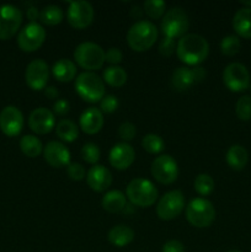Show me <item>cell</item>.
<instances>
[{"label": "cell", "mask_w": 251, "mask_h": 252, "mask_svg": "<svg viewBox=\"0 0 251 252\" xmlns=\"http://www.w3.org/2000/svg\"><path fill=\"white\" fill-rule=\"evenodd\" d=\"M126 197L133 206L152 207L157 201V189L152 181L147 179H133L126 189Z\"/></svg>", "instance_id": "cell-4"}, {"label": "cell", "mask_w": 251, "mask_h": 252, "mask_svg": "<svg viewBox=\"0 0 251 252\" xmlns=\"http://www.w3.org/2000/svg\"><path fill=\"white\" fill-rule=\"evenodd\" d=\"M186 219L196 228H208L216 220V208L211 201L197 197L187 204Z\"/></svg>", "instance_id": "cell-6"}, {"label": "cell", "mask_w": 251, "mask_h": 252, "mask_svg": "<svg viewBox=\"0 0 251 252\" xmlns=\"http://www.w3.org/2000/svg\"><path fill=\"white\" fill-rule=\"evenodd\" d=\"M76 71H78L76 64L66 58L59 59L52 66V74L61 83H69V81L74 80L76 76Z\"/></svg>", "instance_id": "cell-21"}, {"label": "cell", "mask_w": 251, "mask_h": 252, "mask_svg": "<svg viewBox=\"0 0 251 252\" xmlns=\"http://www.w3.org/2000/svg\"><path fill=\"white\" fill-rule=\"evenodd\" d=\"M208 53L209 44L201 34L187 33L181 37L176 44L177 57L187 65H199L206 61Z\"/></svg>", "instance_id": "cell-1"}, {"label": "cell", "mask_w": 251, "mask_h": 252, "mask_svg": "<svg viewBox=\"0 0 251 252\" xmlns=\"http://www.w3.org/2000/svg\"><path fill=\"white\" fill-rule=\"evenodd\" d=\"M135 134H137V128H135V126L132 122H123L118 127V135H120V138L125 143H128L134 139Z\"/></svg>", "instance_id": "cell-37"}, {"label": "cell", "mask_w": 251, "mask_h": 252, "mask_svg": "<svg viewBox=\"0 0 251 252\" xmlns=\"http://www.w3.org/2000/svg\"><path fill=\"white\" fill-rule=\"evenodd\" d=\"M171 84L177 91H185L191 88L193 84H196L192 69L187 68V66H180V68H177L172 73Z\"/></svg>", "instance_id": "cell-26"}, {"label": "cell", "mask_w": 251, "mask_h": 252, "mask_svg": "<svg viewBox=\"0 0 251 252\" xmlns=\"http://www.w3.org/2000/svg\"><path fill=\"white\" fill-rule=\"evenodd\" d=\"M118 108V98L115 95H105L100 101V111L102 113H112Z\"/></svg>", "instance_id": "cell-39"}, {"label": "cell", "mask_w": 251, "mask_h": 252, "mask_svg": "<svg viewBox=\"0 0 251 252\" xmlns=\"http://www.w3.org/2000/svg\"><path fill=\"white\" fill-rule=\"evenodd\" d=\"M233 27L244 38H251V7H240L233 17Z\"/></svg>", "instance_id": "cell-24"}, {"label": "cell", "mask_w": 251, "mask_h": 252, "mask_svg": "<svg viewBox=\"0 0 251 252\" xmlns=\"http://www.w3.org/2000/svg\"><path fill=\"white\" fill-rule=\"evenodd\" d=\"M192 71H193V75H194V81L196 83H201L202 80H204L206 79V70H204V68H202V66H194V68H192Z\"/></svg>", "instance_id": "cell-44"}, {"label": "cell", "mask_w": 251, "mask_h": 252, "mask_svg": "<svg viewBox=\"0 0 251 252\" xmlns=\"http://www.w3.org/2000/svg\"><path fill=\"white\" fill-rule=\"evenodd\" d=\"M152 176L161 185L174 184L179 176V166L171 155L162 154L155 158L150 167Z\"/></svg>", "instance_id": "cell-8"}, {"label": "cell", "mask_w": 251, "mask_h": 252, "mask_svg": "<svg viewBox=\"0 0 251 252\" xmlns=\"http://www.w3.org/2000/svg\"><path fill=\"white\" fill-rule=\"evenodd\" d=\"M27 17H29V20H31V22H36V20L39 17L38 9L34 6L27 9Z\"/></svg>", "instance_id": "cell-46"}, {"label": "cell", "mask_w": 251, "mask_h": 252, "mask_svg": "<svg viewBox=\"0 0 251 252\" xmlns=\"http://www.w3.org/2000/svg\"><path fill=\"white\" fill-rule=\"evenodd\" d=\"M241 4L244 5V7H251V1H241Z\"/></svg>", "instance_id": "cell-48"}, {"label": "cell", "mask_w": 251, "mask_h": 252, "mask_svg": "<svg viewBox=\"0 0 251 252\" xmlns=\"http://www.w3.org/2000/svg\"><path fill=\"white\" fill-rule=\"evenodd\" d=\"M176 51V43L175 39L169 38V37H164L159 43V52L160 54L165 57H170L174 52Z\"/></svg>", "instance_id": "cell-40"}, {"label": "cell", "mask_w": 251, "mask_h": 252, "mask_svg": "<svg viewBox=\"0 0 251 252\" xmlns=\"http://www.w3.org/2000/svg\"><path fill=\"white\" fill-rule=\"evenodd\" d=\"M29 127L36 134H47L56 128V117L53 111L46 107H38L29 117Z\"/></svg>", "instance_id": "cell-17"}, {"label": "cell", "mask_w": 251, "mask_h": 252, "mask_svg": "<svg viewBox=\"0 0 251 252\" xmlns=\"http://www.w3.org/2000/svg\"><path fill=\"white\" fill-rule=\"evenodd\" d=\"M161 252H185V246L179 240H169L162 245Z\"/></svg>", "instance_id": "cell-43"}, {"label": "cell", "mask_w": 251, "mask_h": 252, "mask_svg": "<svg viewBox=\"0 0 251 252\" xmlns=\"http://www.w3.org/2000/svg\"><path fill=\"white\" fill-rule=\"evenodd\" d=\"M56 134L63 142L73 143L79 137V127L71 120L63 118L56 125Z\"/></svg>", "instance_id": "cell-28"}, {"label": "cell", "mask_w": 251, "mask_h": 252, "mask_svg": "<svg viewBox=\"0 0 251 252\" xmlns=\"http://www.w3.org/2000/svg\"><path fill=\"white\" fill-rule=\"evenodd\" d=\"M24 115L15 106H6L0 112V129L7 137H16L24 128Z\"/></svg>", "instance_id": "cell-15"}, {"label": "cell", "mask_w": 251, "mask_h": 252, "mask_svg": "<svg viewBox=\"0 0 251 252\" xmlns=\"http://www.w3.org/2000/svg\"><path fill=\"white\" fill-rule=\"evenodd\" d=\"M105 59L107 63L111 64V65H118L123 59L122 51H121L120 48L112 47V48H110L107 52H106Z\"/></svg>", "instance_id": "cell-41"}, {"label": "cell", "mask_w": 251, "mask_h": 252, "mask_svg": "<svg viewBox=\"0 0 251 252\" xmlns=\"http://www.w3.org/2000/svg\"><path fill=\"white\" fill-rule=\"evenodd\" d=\"M112 174L103 165H94L86 174V182L89 187L95 192H105L112 185Z\"/></svg>", "instance_id": "cell-19"}, {"label": "cell", "mask_w": 251, "mask_h": 252, "mask_svg": "<svg viewBox=\"0 0 251 252\" xmlns=\"http://www.w3.org/2000/svg\"><path fill=\"white\" fill-rule=\"evenodd\" d=\"M94 7L93 5L85 0H76L69 2L66 19L69 25L76 30H83L90 26L94 20Z\"/></svg>", "instance_id": "cell-12"}, {"label": "cell", "mask_w": 251, "mask_h": 252, "mask_svg": "<svg viewBox=\"0 0 251 252\" xmlns=\"http://www.w3.org/2000/svg\"><path fill=\"white\" fill-rule=\"evenodd\" d=\"M161 32L164 37L181 38L186 34L189 27V20L182 7H171L165 12L161 19Z\"/></svg>", "instance_id": "cell-7"}, {"label": "cell", "mask_w": 251, "mask_h": 252, "mask_svg": "<svg viewBox=\"0 0 251 252\" xmlns=\"http://www.w3.org/2000/svg\"><path fill=\"white\" fill-rule=\"evenodd\" d=\"M108 241L116 248H125L134 240V231L125 224L115 225L108 231Z\"/></svg>", "instance_id": "cell-23"}, {"label": "cell", "mask_w": 251, "mask_h": 252, "mask_svg": "<svg viewBox=\"0 0 251 252\" xmlns=\"http://www.w3.org/2000/svg\"><path fill=\"white\" fill-rule=\"evenodd\" d=\"M22 24V12L11 4L0 5V39L7 41L16 34Z\"/></svg>", "instance_id": "cell-10"}, {"label": "cell", "mask_w": 251, "mask_h": 252, "mask_svg": "<svg viewBox=\"0 0 251 252\" xmlns=\"http://www.w3.org/2000/svg\"><path fill=\"white\" fill-rule=\"evenodd\" d=\"M226 164L235 171H240L249 161V153L243 145L234 144L228 149L225 155Z\"/></svg>", "instance_id": "cell-25"}, {"label": "cell", "mask_w": 251, "mask_h": 252, "mask_svg": "<svg viewBox=\"0 0 251 252\" xmlns=\"http://www.w3.org/2000/svg\"><path fill=\"white\" fill-rule=\"evenodd\" d=\"M235 113L236 116H238L239 120H251V96L244 95L239 98L235 106Z\"/></svg>", "instance_id": "cell-36"}, {"label": "cell", "mask_w": 251, "mask_h": 252, "mask_svg": "<svg viewBox=\"0 0 251 252\" xmlns=\"http://www.w3.org/2000/svg\"><path fill=\"white\" fill-rule=\"evenodd\" d=\"M44 161L52 167L61 169L70 164V152L68 148L61 142L52 140L43 147Z\"/></svg>", "instance_id": "cell-16"}, {"label": "cell", "mask_w": 251, "mask_h": 252, "mask_svg": "<svg viewBox=\"0 0 251 252\" xmlns=\"http://www.w3.org/2000/svg\"><path fill=\"white\" fill-rule=\"evenodd\" d=\"M223 83L234 93H241L250 85V73L241 63H230L223 71Z\"/></svg>", "instance_id": "cell-13"}, {"label": "cell", "mask_w": 251, "mask_h": 252, "mask_svg": "<svg viewBox=\"0 0 251 252\" xmlns=\"http://www.w3.org/2000/svg\"><path fill=\"white\" fill-rule=\"evenodd\" d=\"M135 160V152L129 143H117L108 154V161L116 170H127Z\"/></svg>", "instance_id": "cell-18"}, {"label": "cell", "mask_w": 251, "mask_h": 252, "mask_svg": "<svg viewBox=\"0 0 251 252\" xmlns=\"http://www.w3.org/2000/svg\"><path fill=\"white\" fill-rule=\"evenodd\" d=\"M46 30L37 22H30L17 34V46L24 52H34L46 41Z\"/></svg>", "instance_id": "cell-11"}, {"label": "cell", "mask_w": 251, "mask_h": 252, "mask_svg": "<svg viewBox=\"0 0 251 252\" xmlns=\"http://www.w3.org/2000/svg\"><path fill=\"white\" fill-rule=\"evenodd\" d=\"M64 19V12L62 7L57 5H47L39 11V20L42 24L47 26H56L59 25Z\"/></svg>", "instance_id": "cell-30"}, {"label": "cell", "mask_w": 251, "mask_h": 252, "mask_svg": "<svg viewBox=\"0 0 251 252\" xmlns=\"http://www.w3.org/2000/svg\"><path fill=\"white\" fill-rule=\"evenodd\" d=\"M20 149L26 157L37 158L43 153V145L37 137L32 134H26L20 139Z\"/></svg>", "instance_id": "cell-29"}, {"label": "cell", "mask_w": 251, "mask_h": 252, "mask_svg": "<svg viewBox=\"0 0 251 252\" xmlns=\"http://www.w3.org/2000/svg\"><path fill=\"white\" fill-rule=\"evenodd\" d=\"M70 111V103L65 98H59L53 103V113L58 116L68 115Z\"/></svg>", "instance_id": "cell-42"}, {"label": "cell", "mask_w": 251, "mask_h": 252, "mask_svg": "<svg viewBox=\"0 0 251 252\" xmlns=\"http://www.w3.org/2000/svg\"><path fill=\"white\" fill-rule=\"evenodd\" d=\"M130 14H132L133 17H137V19H139L140 15L143 14V10H140L139 6H133L132 10H130Z\"/></svg>", "instance_id": "cell-47"}, {"label": "cell", "mask_w": 251, "mask_h": 252, "mask_svg": "<svg viewBox=\"0 0 251 252\" xmlns=\"http://www.w3.org/2000/svg\"><path fill=\"white\" fill-rule=\"evenodd\" d=\"M157 26L148 20H139L127 32V43L135 52H145L152 48L157 39Z\"/></svg>", "instance_id": "cell-2"}, {"label": "cell", "mask_w": 251, "mask_h": 252, "mask_svg": "<svg viewBox=\"0 0 251 252\" xmlns=\"http://www.w3.org/2000/svg\"><path fill=\"white\" fill-rule=\"evenodd\" d=\"M185 209V197L179 189L166 192L157 204V214L161 220H172Z\"/></svg>", "instance_id": "cell-9"}, {"label": "cell", "mask_w": 251, "mask_h": 252, "mask_svg": "<svg viewBox=\"0 0 251 252\" xmlns=\"http://www.w3.org/2000/svg\"><path fill=\"white\" fill-rule=\"evenodd\" d=\"M101 206L108 213H120L125 211L127 207V197L123 192L112 189V191L106 192L105 196L102 197Z\"/></svg>", "instance_id": "cell-22"}, {"label": "cell", "mask_w": 251, "mask_h": 252, "mask_svg": "<svg viewBox=\"0 0 251 252\" xmlns=\"http://www.w3.org/2000/svg\"><path fill=\"white\" fill-rule=\"evenodd\" d=\"M43 91H44V95H46L48 98H51V100H54V98L58 97V90H57L54 86H47Z\"/></svg>", "instance_id": "cell-45"}, {"label": "cell", "mask_w": 251, "mask_h": 252, "mask_svg": "<svg viewBox=\"0 0 251 252\" xmlns=\"http://www.w3.org/2000/svg\"><path fill=\"white\" fill-rule=\"evenodd\" d=\"M143 11L153 20L161 19L165 15V9H166V2L162 0H147L143 4Z\"/></svg>", "instance_id": "cell-33"}, {"label": "cell", "mask_w": 251, "mask_h": 252, "mask_svg": "<svg viewBox=\"0 0 251 252\" xmlns=\"http://www.w3.org/2000/svg\"><path fill=\"white\" fill-rule=\"evenodd\" d=\"M228 252H241V251H239V250H230V251H228Z\"/></svg>", "instance_id": "cell-49"}, {"label": "cell", "mask_w": 251, "mask_h": 252, "mask_svg": "<svg viewBox=\"0 0 251 252\" xmlns=\"http://www.w3.org/2000/svg\"><path fill=\"white\" fill-rule=\"evenodd\" d=\"M127 71L120 65H110L103 70L102 80L112 88H121L127 83Z\"/></svg>", "instance_id": "cell-27"}, {"label": "cell", "mask_w": 251, "mask_h": 252, "mask_svg": "<svg viewBox=\"0 0 251 252\" xmlns=\"http://www.w3.org/2000/svg\"><path fill=\"white\" fill-rule=\"evenodd\" d=\"M101 152L100 148L95 144V143H86L81 148V158L84 159V161L88 162V164L96 165L97 161L100 160Z\"/></svg>", "instance_id": "cell-35"}, {"label": "cell", "mask_w": 251, "mask_h": 252, "mask_svg": "<svg viewBox=\"0 0 251 252\" xmlns=\"http://www.w3.org/2000/svg\"><path fill=\"white\" fill-rule=\"evenodd\" d=\"M142 147L149 154H160L164 150L165 143L160 135L154 134V133H149V134L143 137Z\"/></svg>", "instance_id": "cell-32"}, {"label": "cell", "mask_w": 251, "mask_h": 252, "mask_svg": "<svg viewBox=\"0 0 251 252\" xmlns=\"http://www.w3.org/2000/svg\"><path fill=\"white\" fill-rule=\"evenodd\" d=\"M66 174H68V176L73 181H81L86 176L85 167L81 164H79V162H70L66 166Z\"/></svg>", "instance_id": "cell-38"}, {"label": "cell", "mask_w": 251, "mask_h": 252, "mask_svg": "<svg viewBox=\"0 0 251 252\" xmlns=\"http://www.w3.org/2000/svg\"><path fill=\"white\" fill-rule=\"evenodd\" d=\"M106 52L94 42H83L74 51V61L85 71H95L103 66Z\"/></svg>", "instance_id": "cell-5"}, {"label": "cell", "mask_w": 251, "mask_h": 252, "mask_svg": "<svg viewBox=\"0 0 251 252\" xmlns=\"http://www.w3.org/2000/svg\"><path fill=\"white\" fill-rule=\"evenodd\" d=\"M49 79V66L43 59H34L27 65L25 80L30 89L34 91L44 90Z\"/></svg>", "instance_id": "cell-14"}, {"label": "cell", "mask_w": 251, "mask_h": 252, "mask_svg": "<svg viewBox=\"0 0 251 252\" xmlns=\"http://www.w3.org/2000/svg\"><path fill=\"white\" fill-rule=\"evenodd\" d=\"M250 89H251V86H250Z\"/></svg>", "instance_id": "cell-50"}, {"label": "cell", "mask_w": 251, "mask_h": 252, "mask_svg": "<svg viewBox=\"0 0 251 252\" xmlns=\"http://www.w3.org/2000/svg\"><path fill=\"white\" fill-rule=\"evenodd\" d=\"M103 113L101 112L100 108L89 107L84 111L79 118V126L81 130L86 134H96L100 132L103 127Z\"/></svg>", "instance_id": "cell-20"}, {"label": "cell", "mask_w": 251, "mask_h": 252, "mask_svg": "<svg viewBox=\"0 0 251 252\" xmlns=\"http://www.w3.org/2000/svg\"><path fill=\"white\" fill-rule=\"evenodd\" d=\"M193 189L199 196L207 197L214 191V180L208 174H199L194 179Z\"/></svg>", "instance_id": "cell-31"}, {"label": "cell", "mask_w": 251, "mask_h": 252, "mask_svg": "<svg viewBox=\"0 0 251 252\" xmlns=\"http://www.w3.org/2000/svg\"><path fill=\"white\" fill-rule=\"evenodd\" d=\"M240 39H239L238 36H234V34L225 36L220 42V51L224 56H235V54H238L239 51H240Z\"/></svg>", "instance_id": "cell-34"}, {"label": "cell", "mask_w": 251, "mask_h": 252, "mask_svg": "<svg viewBox=\"0 0 251 252\" xmlns=\"http://www.w3.org/2000/svg\"><path fill=\"white\" fill-rule=\"evenodd\" d=\"M75 91L84 101L90 103L100 102L105 97V83L94 71H84L75 79Z\"/></svg>", "instance_id": "cell-3"}]
</instances>
